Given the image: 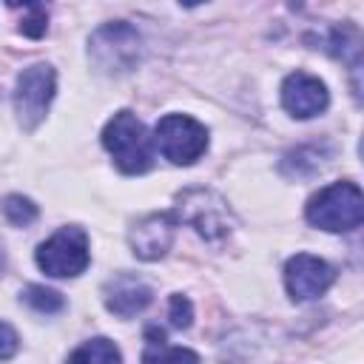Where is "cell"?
Returning <instances> with one entry per match:
<instances>
[{
  "label": "cell",
  "instance_id": "6da1fadb",
  "mask_svg": "<svg viewBox=\"0 0 364 364\" xmlns=\"http://www.w3.org/2000/svg\"><path fill=\"white\" fill-rule=\"evenodd\" d=\"M102 145L122 173H145L154 165V142L136 114L117 111L102 128Z\"/></svg>",
  "mask_w": 364,
  "mask_h": 364
},
{
  "label": "cell",
  "instance_id": "7a4b0ae2",
  "mask_svg": "<svg viewBox=\"0 0 364 364\" xmlns=\"http://www.w3.org/2000/svg\"><path fill=\"white\" fill-rule=\"evenodd\" d=\"M304 216L310 225L330 230V233H347L355 230L364 219V196L355 182H333L321 188L304 208Z\"/></svg>",
  "mask_w": 364,
  "mask_h": 364
},
{
  "label": "cell",
  "instance_id": "3957f363",
  "mask_svg": "<svg viewBox=\"0 0 364 364\" xmlns=\"http://www.w3.org/2000/svg\"><path fill=\"white\" fill-rule=\"evenodd\" d=\"M176 222L191 225L202 239L208 242H219L228 239L230 230L236 228V216L228 208V202L208 188H188L176 196V210H173Z\"/></svg>",
  "mask_w": 364,
  "mask_h": 364
},
{
  "label": "cell",
  "instance_id": "277c9868",
  "mask_svg": "<svg viewBox=\"0 0 364 364\" xmlns=\"http://www.w3.org/2000/svg\"><path fill=\"white\" fill-rule=\"evenodd\" d=\"M88 57L105 74H125V71L136 68V63L142 57V37L125 20L105 23L91 34Z\"/></svg>",
  "mask_w": 364,
  "mask_h": 364
},
{
  "label": "cell",
  "instance_id": "5b68a950",
  "mask_svg": "<svg viewBox=\"0 0 364 364\" xmlns=\"http://www.w3.org/2000/svg\"><path fill=\"white\" fill-rule=\"evenodd\" d=\"M37 259V267L54 279H71V276H80L88 262H91V253H88V233L77 225H68V228H60L57 233H51L34 253Z\"/></svg>",
  "mask_w": 364,
  "mask_h": 364
},
{
  "label": "cell",
  "instance_id": "8992f818",
  "mask_svg": "<svg viewBox=\"0 0 364 364\" xmlns=\"http://www.w3.org/2000/svg\"><path fill=\"white\" fill-rule=\"evenodd\" d=\"M154 139L165 159L173 165H191L208 148V128L188 114H168L156 122Z\"/></svg>",
  "mask_w": 364,
  "mask_h": 364
},
{
  "label": "cell",
  "instance_id": "52a82bcc",
  "mask_svg": "<svg viewBox=\"0 0 364 364\" xmlns=\"http://www.w3.org/2000/svg\"><path fill=\"white\" fill-rule=\"evenodd\" d=\"M54 91H57V74L48 63H34L23 68V74L17 77V88H14V111L26 131H34L43 122L54 100Z\"/></svg>",
  "mask_w": 364,
  "mask_h": 364
},
{
  "label": "cell",
  "instance_id": "ba28073f",
  "mask_svg": "<svg viewBox=\"0 0 364 364\" xmlns=\"http://www.w3.org/2000/svg\"><path fill=\"white\" fill-rule=\"evenodd\" d=\"M336 270L310 253H296L287 264H284V284L293 301H310L318 299L321 293H327V287L333 284Z\"/></svg>",
  "mask_w": 364,
  "mask_h": 364
},
{
  "label": "cell",
  "instance_id": "9c48e42d",
  "mask_svg": "<svg viewBox=\"0 0 364 364\" xmlns=\"http://www.w3.org/2000/svg\"><path fill=\"white\" fill-rule=\"evenodd\" d=\"M330 102V94H327V85L307 74V71H293L284 77L282 82V105L299 117V119H310L316 114H321Z\"/></svg>",
  "mask_w": 364,
  "mask_h": 364
},
{
  "label": "cell",
  "instance_id": "30bf717a",
  "mask_svg": "<svg viewBox=\"0 0 364 364\" xmlns=\"http://www.w3.org/2000/svg\"><path fill=\"white\" fill-rule=\"evenodd\" d=\"M173 236H176V216L173 213H151L131 228L128 242L139 259L154 262L171 250Z\"/></svg>",
  "mask_w": 364,
  "mask_h": 364
},
{
  "label": "cell",
  "instance_id": "8fae6325",
  "mask_svg": "<svg viewBox=\"0 0 364 364\" xmlns=\"http://www.w3.org/2000/svg\"><path fill=\"white\" fill-rule=\"evenodd\" d=\"M151 296H154V290L134 273H117L102 287L105 307L119 318H131L139 310H145L151 304Z\"/></svg>",
  "mask_w": 364,
  "mask_h": 364
},
{
  "label": "cell",
  "instance_id": "7c38bea8",
  "mask_svg": "<svg viewBox=\"0 0 364 364\" xmlns=\"http://www.w3.org/2000/svg\"><path fill=\"white\" fill-rule=\"evenodd\" d=\"M142 364H199V355L188 347H171L159 327H148Z\"/></svg>",
  "mask_w": 364,
  "mask_h": 364
},
{
  "label": "cell",
  "instance_id": "4fadbf2b",
  "mask_svg": "<svg viewBox=\"0 0 364 364\" xmlns=\"http://www.w3.org/2000/svg\"><path fill=\"white\" fill-rule=\"evenodd\" d=\"M327 156H330V151L324 148V145H301V148H296V151H290L287 156H284V162H282V171L287 173V176H313L316 171H321L324 168V162H327Z\"/></svg>",
  "mask_w": 364,
  "mask_h": 364
},
{
  "label": "cell",
  "instance_id": "5bb4252c",
  "mask_svg": "<svg viewBox=\"0 0 364 364\" xmlns=\"http://www.w3.org/2000/svg\"><path fill=\"white\" fill-rule=\"evenodd\" d=\"M68 364H122V355H119L114 341L100 336V338H91V341L80 344L68 355Z\"/></svg>",
  "mask_w": 364,
  "mask_h": 364
},
{
  "label": "cell",
  "instance_id": "9a60e30c",
  "mask_svg": "<svg viewBox=\"0 0 364 364\" xmlns=\"http://www.w3.org/2000/svg\"><path fill=\"white\" fill-rule=\"evenodd\" d=\"M3 216L14 225V228H28L34 219H37V205L28 199V196H20V193H9L6 199H3Z\"/></svg>",
  "mask_w": 364,
  "mask_h": 364
},
{
  "label": "cell",
  "instance_id": "2e32d148",
  "mask_svg": "<svg viewBox=\"0 0 364 364\" xmlns=\"http://www.w3.org/2000/svg\"><path fill=\"white\" fill-rule=\"evenodd\" d=\"M20 299H23L31 310H37V313H57V310H63V304H65L57 290H48V287H43V284H28V287L20 293Z\"/></svg>",
  "mask_w": 364,
  "mask_h": 364
},
{
  "label": "cell",
  "instance_id": "e0dca14e",
  "mask_svg": "<svg viewBox=\"0 0 364 364\" xmlns=\"http://www.w3.org/2000/svg\"><path fill=\"white\" fill-rule=\"evenodd\" d=\"M23 11H26V17L20 20V31H23L26 37H43L46 28H48V11H46V6H40V3H26Z\"/></svg>",
  "mask_w": 364,
  "mask_h": 364
},
{
  "label": "cell",
  "instance_id": "ac0fdd59",
  "mask_svg": "<svg viewBox=\"0 0 364 364\" xmlns=\"http://www.w3.org/2000/svg\"><path fill=\"white\" fill-rule=\"evenodd\" d=\"M191 318H193L191 301L182 293H173L171 296V324L173 327H191Z\"/></svg>",
  "mask_w": 364,
  "mask_h": 364
},
{
  "label": "cell",
  "instance_id": "d6986e66",
  "mask_svg": "<svg viewBox=\"0 0 364 364\" xmlns=\"http://www.w3.org/2000/svg\"><path fill=\"white\" fill-rule=\"evenodd\" d=\"M17 347H20V338H17L14 327L0 321V361H9L17 353Z\"/></svg>",
  "mask_w": 364,
  "mask_h": 364
},
{
  "label": "cell",
  "instance_id": "ffe728a7",
  "mask_svg": "<svg viewBox=\"0 0 364 364\" xmlns=\"http://www.w3.org/2000/svg\"><path fill=\"white\" fill-rule=\"evenodd\" d=\"M3 267H6V253H3V245H0V273H3Z\"/></svg>",
  "mask_w": 364,
  "mask_h": 364
}]
</instances>
